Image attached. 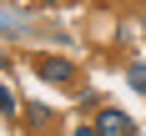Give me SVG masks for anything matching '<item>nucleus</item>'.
<instances>
[{"label":"nucleus","mask_w":146,"mask_h":136,"mask_svg":"<svg viewBox=\"0 0 146 136\" xmlns=\"http://www.w3.org/2000/svg\"><path fill=\"white\" fill-rule=\"evenodd\" d=\"M35 76L50 81V86H71V81H76V66L66 56H35Z\"/></svg>","instance_id":"1"},{"label":"nucleus","mask_w":146,"mask_h":136,"mask_svg":"<svg viewBox=\"0 0 146 136\" xmlns=\"http://www.w3.org/2000/svg\"><path fill=\"white\" fill-rule=\"evenodd\" d=\"M96 131L101 136H136V121L126 111H116V106H106L101 116H96Z\"/></svg>","instance_id":"2"},{"label":"nucleus","mask_w":146,"mask_h":136,"mask_svg":"<svg viewBox=\"0 0 146 136\" xmlns=\"http://www.w3.org/2000/svg\"><path fill=\"white\" fill-rule=\"evenodd\" d=\"M126 86L146 96V60H131V66H126Z\"/></svg>","instance_id":"3"},{"label":"nucleus","mask_w":146,"mask_h":136,"mask_svg":"<svg viewBox=\"0 0 146 136\" xmlns=\"http://www.w3.org/2000/svg\"><path fill=\"white\" fill-rule=\"evenodd\" d=\"M15 111H20V101H15V91L0 81V116H15Z\"/></svg>","instance_id":"4"},{"label":"nucleus","mask_w":146,"mask_h":136,"mask_svg":"<svg viewBox=\"0 0 146 136\" xmlns=\"http://www.w3.org/2000/svg\"><path fill=\"white\" fill-rule=\"evenodd\" d=\"M25 116L35 121V126H50V111H45V106H25Z\"/></svg>","instance_id":"5"},{"label":"nucleus","mask_w":146,"mask_h":136,"mask_svg":"<svg viewBox=\"0 0 146 136\" xmlns=\"http://www.w3.org/2000/svg\"><path fill=\"white\" fill-rule=\"evenodd\" d=\"M71 136H101V131H96V126H76Z\"/></svg>","instance_id":"6"},{"label":"nucleus","mask_w":146,"mask_h":136,"mask_svg":"<svg viewBox=\"0 0 146 136\" xmlns=\"http://www.w3.org/2000/svg\"><path fill=\"white\" fill-rule=\"evenodd\" d=\"M0 66H5V50H0Z\"/></svg>","instance_id":"7"},{"label":"nucleus","mask_w":146,"mask_h":136,"mask_svg":"<svg viewBox=\"0 0 146 136\" xmlns=\"http://www.w3.org/2000/svg\"><path fill=\"white\" fill-rule=\"evenodd\" d=\"M141 30H146V20H141Z\"/></svg>","instance_id":"8"},{"label":"nucleus","mask_w":146,"mask_h":136,"mask_svg":"<svg viewBox=\"0 0 146 136\" xmlns=\"http://www.w3.org/2000/svg\"><path fill=\"white\" fill-rule=\"evenodd\" d=\"M45 5H50V0H45Z\"/></svg>","instance_id":"9"}]
</instances>
